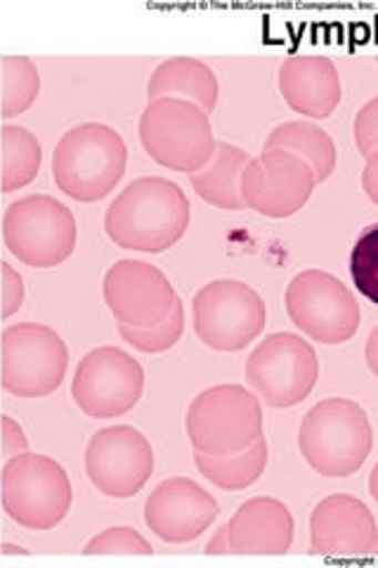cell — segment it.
Returning <instances> with one entry per match:
<instances>
[{"label":"cell","instance_id":"1f68e13d","mask_svg":"<svg viewBox=\"0 0 378 568\" xmlns=\"http://www.w3.org/2000/svg\"><path fill=\"white\" fill-rule=\"evenodd\" d=\"M362 187L367 192V197L378 206V150H374L367 156V164L362 171Z\"/></svg>","mask_w":378,"mask_h":568},{"label":"cell","instance_id":"83f0119b","mask_svg":"<svg viewBox=\"0 0 378 568\" xmlns=\"http://www.w3.org/2000/svg\"><path fill=\"white\" fill-rule=\"evenodd\" d=\"M83 555L85 557H93V555H145V557H152L154 549L135 528L116 526V528H106L93 540H88V545L83 547Z\"/></svg>","mask_w":378,"mask_h":568},{"label":"cell","instance_id":"d6986e66","mask_svg":"<svg viewBox=\"0 0 378 568\" xmlns=\"http://www.w3.org/2000/svg\"><path fill=\"white\" fill-rule=\"evenodd\" d=\"M234 555H286L294 545V517L275 497H254L229 519Z\"/></svg>","mask_w":378,"mask_h":568},{"label":"cell","instance_id":"ba28073f","mask_svg":"<svg viewBox=\"0 0 378 568\" xmlns=\"http://www.w3.org/2000/svg\"><path fill=\"white\" fill-rule=\"evenodd\" d=\"M246 384L275 410H286L313 394L319 379V358L310 342L292 332L265 336L248 355Z\"/></svg>","mask_w":378,"mask_h":568},{"label":"cell","instance_id":"7a4b0ae2","mask_svg":"<svg viewBox=\"0 0 378 568\" xmlns=\"http://www.w3.org/2000/svg\"><path fill=\"white\" fill-rule=\"evenodd\" d=\"M129 148L106 123L88 121L69 129L52 152L55 185L76 202H100L125 173Z\"/></svg>","mask_w":378,"mask_h":568},{"label":"cell","instance_id":"3957f363","mask_svg":"<svg viewBox=\"0 0 378 568\" xmlns=\"http://www.w3.org/2000/svg\"><path fill=\"white\" fill-rule=\"evenodd\" d=\"M374 448V429L365 407L348 398H327L303 417L298 450L327 478H346L365 467Z\"/></svg>","mask_w":378,"mask_h":568},{"label":"cell","instance_id":"4fadbf2b","mask_svg":"<svg viewBox=\"0 0 378 568\" xmlns=\"http://www.w3.org/2000/svg\"><path fill=\"white\" fill-rule=\"evenodd\" d=\"M154 448L135 426L100 429L85 446V474L104 497L125 500L137 495L154 474Z\"/></svg>","mask_w":378,"mask_h":568},{"label":"cell","instance_id":"d4e9b609","mask_svg":"<svg viewBox=\"0 0 378 568\" xmlns=\"http://www.w3.org/2000/svg\"><path fill=\"white\" fill-rule=\"evenodd\" d=\"M0 88H3V102H0L3 119L24 114L41 93L39 69L29 58L6 55L0 60Z\"/></svg>","mask_w":378,"mask_h":568},{"label":"cell","instance_id":"d6a6232c","mask_svg":"<svg viewBox=\"0 0 378 568\" xmlns=\"http://www.w3.org/2000/svg\"><path fill=\"white\" fill-rule=\"evenodd\" d=\"M232 552V542H229V526L225 524L223 528L215 530V536L206 545V555H229Z\"/></svg>","mask_w":378,"mask_h":568},{"label":"cell","instance_id":"4dcf8cb0","mask_svg":"<svg viewBox=\"0 0 378 568\" xmlns=\"http://www.w3.org/2000/svg\"><path fill=\"white\" fill-rule=\"evenodd\" d=\"M27 448H29V438H27L22 426L17 424L12 417L3 415V455L8 459H12L17 455L27 453Z\"/></svg>","mask_w":378,"mask_h":568},{"label":"cell","instance_id":"e0dca14e","mask_svg":"<svg viewBox=\"0 0 378 568\" xmlns=\"http://www.w3.org/2000/svg\"><path fill=\"white\" fill-rule=\"evenodd\" d=\"M310 547L321 557L378 555V526L371 509L353 495H329L313 509Z\"/></svg>","mask_w":378,"mask_h":568},{"label":"cell","instance_id":"6da1fadb","mask_svg":"<svg viewBox=\"0 0 378 568\" xmlns=\"http://www.w3.org/2000/svg\"><path fill=\"white\" fill-rule=\"evenodd\" d=\"M192 219L185 190L168 178L147 175L129 183L104 213V230L116 246L161 254L183 240Z\"/></svg>","mask_w":378,"mask_h":568},{"label":"cell","instance_id":"2e32d148","mask_svg":"<svg viewBox=\"0 0 378 568\" xmlns=\"http://www.w3.org/2000/svg\"><path fill=\"white\" fill-rule=\"evenodd\" d=\"M218 503L185 476L161 481L145 503V524L156 538L171 545L192 542L218 519Z\"/></svg>","mask_w":378,"mask_h":568},{"label":"cell","instance_id":"44dd1931","mask_svg":"<svg viewBox=\"0 0 378 568\" xmlns=\"http://www.w3.org/2000/svg\"><path fill=\"white\" fill-rule=\"evenodd\" d=\"M251 156L232 142L218 140L211 162L190 175L194 192L211 206L225 211H242L246 204L242 200V175Z\"/></svg>","mask_w":378,"mask_h":568},{"label":"cell","instance_id":"836d02e7","mask_svg":"<svg viewBox=\"0 0 378 568\" xmlns=\"http://www.w3.org/2000/svg\"><path fill=\"white\" fill-rule=\"evenodd\" d=\"M365 361L369 365V369L378 377V327L371 329L367 346H365Z\"/></svg>","mask_w":378,"mask_h":568},{"label":"cell","instance_id":"cb8c5ba5","mask_svg":"<svg viewBox=\"0 0 378 568\" xmlns=\"http://www.w3.org/2000/svg\"><path fill=\"white\" fill-rule=\"evenodd\" d=\"M0 140H3V192H14L27 187L41 171L43 150L41 142L29 129L12 126L6 123L0 131Z\"/></svg>","mask_w":378,"mask_h":568},{"label":"cell","instance_id":"484cf974","mask_svg":"<svg viewBox=\"0 0 378 568\" xmlns=\"http://www.w3.org/2000/svg\"><path fill=\"white\" fill-rule=\"evenodd\" d=\"M183 332H185V306L180 298L175 301V306L166 315V320H161V323L154 327L135 329L129 325H119L121 339L142 353H164L173 348L180 342Z\"/></svg>","mask_w":378,"mask_h":568},{"label":"cell","instance_id":"7402d4cb","mask_svg":"<svg viewBox=\"0 0 378 568\" xmlns=\"http://www.w3.org/2000/svg\"><path fill=\"white\" fill-rule=\"evenodd\" d=\"M265 150H284L300 156L315 171L317 183L329 181L336 171L338 150L334 138L313 121L279 123L265 140Z\"/></svg>","mask_w":378,"mask_h":568},{"label":"cell","instance_id":"5bb4252c","mask_svg":"<svg viewBox=\"0 0 378 568\" xmlns=\"http://www.w3.org/2000/svg\"><path fill=\"white\" fill-rule=\"evenodd\" d=\"M317 187L315 171L300 156L284 150H263L242 175V200L267 219H292L310 202Z\"/></svg>","mask_w":378,"mask_h":568},{"label":"cell","instance_id":"ffe728a7","mask_svg":"<svg viewBox=\"0 0 378 568\" xmlns=\"http://www.w3.org/2000/svg\"><path fill=\"white\" fill-rule=\"evenodd\" d=\"M150 100L175 98L200 104L204 112H213L218 104L221 85L215 71L194 58H171L161 62L147 83Z\"/></svg>","mask_w":378,"mask_h":568},{"label":"cell","instance_id":"277c9868","mask_svg":"<svg viewBox=\"0 0 378 568\" xmlns=\"http://www.w3.org/2000/svg\"><path fill=\"white\" fill-rule=\"evenodd\" d=\"M185 429L194 453H239L263 436V400L239 384L211 386L192 400Z\"/></svg>","mask_w":378,"mask_h":568},{"label":"cell","instance_id":"8fae6325","mask_svg":"<svg viewBox=\"0 0 378 568\" xmlns=\"http://www.w3.org/2000/svg\"><path fill=\"white\" fill-rule=\"evenodd\" d=\"M69 351L62 336L39 323L3 332V388L17 398H45L67 377Z\"/></svg>","mask_w":378,"mask_h":568},{"label":"cell","instance_id":"603a6c76","mask_svg":"<svg viewBox=\"0 0 378 568\" xmlns=\"http://www.w3.org/2000/svg\"><path fill=\"white\" fill-rule=\"evenodd\" d=\"M194 465L215 488L227 490V493L244 490L254 486L256 481H260V476L265 474L267 440L265 436H260L256 443H251L248 448L225 457L194 453Z\"/></svg>","mask_w":378,"mask_h":568},{"label":"cell","instance_id":"f1b7e54d","mask_svg":"<svg viewBox=\"0 0 378 568\" xmlns=\"http://www.w3.org/2000/svg\"><path fill=\"white\" fill-rule=\"evenodd\" d=\"M355 145L359 154L369 156L374 150H378V98H371L367 104L359 106L353 123Z\"/></svg>","mask_w":378,"mask_h":568},{"label":"cell","instance_id":"ac0fdd59","mask_svg":"<svg viewBox=\"0 0 378 568\" xmlns=\"http://www.w3.org/2000/svg\"><path fill=\"white\" fill-rule=\"evenodd\" d=\"M279 93L296 114L329 119L344 98L340 74L331 58L292 55L279 67Z\"/></svg>","mask_w":378,"mask_h":568},{"label":"cell","instance_id":"30bf717a","mask_svg":"<svg viewBox=\"0 0 378 568\" xmlns=\"http://www.w3.org/2000/svg\"><path fill=\"white\" fill-rule=\"evenodd\" d=\"M286 313L308 339L324 346L350 342L362 323L355 294L324 271H303L289 282Z\"/></svg>","mask_w":378,"mask_h":568},{"label":"cell","instance_id":"f546056e","mask_svg":"<svg viewBox=\"0 0 378 568\" xmlns=\"http://www.w3.org/2000/svg\"><path fill=\"white\" fill-rule=\"evenodd\" d=\"M0 273H3V317H10L24 304V282L10 263L0 265Z\"/></svg>","mask_w":378,"mask_h":568},{"label":"cell","instance_id":"9c48e42d","mask_svg":"<svg viewBox=\"0 0 378 568\" xmlns=\"http://www.w3.org/2000/svg\"><path fill=\"white\" fill-rule=\"evenodd\" d=\"M194 329L200 339L223 353L256 342L267 325L263 296L242 280H213L192 301Z\"/></svg>","mask_w":378,"mask_h":568},{"label":"cell","instance_id":"9a60e30c","mask_svg":"<svg viewBox=\"0 0 378 568\" xmlns=\"http://www.w3.org/2000/svg\"><path fill=\"white\" fill-rule=\"evenodd\" d=\"M102 292L106 308L119 325L147 329L173 311L177 294L168 277L147 261L123 258L104 275Z\"/></svg>","mask_w":378,"mask_h":568},{"label":"cell","instance_id":"d590c367","mask_svg":"<svg viewBox=\"0 0 378 568\" xmlns=\"http://www.w3.org/2000/svg\"><path fill=\"white\" fill-rule=\"evenodd\" d=\"M0 555L3 557H10V555H22V557H27L29 552L24 547H14V545H3V549H0Z\"/></svg>","mask_w":378,"mask_h":568},{"label":"cell","instance_id":"5b68a950","mask_svg":"<svg viewBox=\"0 0 378 568\" xmlns=\"http://www.w3.org/2000/svg\"><path fill=\"white\" fill-rule=\"evenodd\" d=\"M140 142L156 164L192 175L211 162L218 140L200 104L159 98L140 116Z\"/></svg>","mask_w":378,"mask_h":568},{"label":"cell","instance_id":"52a82bcc","mask_svg":"<svg viewBox=\"0 0 378 568\" xmlns=\"http://www.w3.org/2000/svg\"><path fill=\"white\" fill-rule=\"evenodd\" d=\"M3 240L29 268H55L74 254L79 227L67 204L48 194H29L6 209Z\"/></svg>","mask_w":378,"mask_h":568},{"label":"cell","instance_id":"4316f807","mask_svg":"<svg viewBox=\"0 0 378 568\" xmlns=\"http://www.w3.org/2000/svg\"><path fill=\"white\" fill-rule=\"evenodd\" d=\"M350 275L359 294L378 306V223L357 237L350 254Z\"/></svg>","mask_w":378,"mask_h":568},{"label":"cell","instance_id":"e575fe53","mask_svg":"<svg viewBox=\"0 0 378 568\" xmlns=\"http://www.w3.org/2000/svg\"><path fill=\"white\" fill-rule=\"evenodd\" d=\"M369 493H371V497H374L376 505H378V462H376L371 474H369Z\"/></svg>","mask_w":378,"mask_h":568},{"label":"cell","instance_id":"7c38bea8","mask_svg":"<svg viewBox=\"0 0 378 568\" xmlns=\"http://www.w3.org/2000/svg\"><path fill=\"white\" fill-rule=\"evenodd\" d=\"M145 390V372L131 353L100 346L83 355L71 382L81 410L93 419H112L131 413Z\"/></svg>","mask_w":378,"mask_h":568},{"label":"cell","instance_id":"8992f818","mask_svg":"<svg viewBox=\"0 0 378 568\" xmlns=\"http://www.w3.org/2000/svg\"><path fill=\"white\" fill-rule=\"evenodd\" d=\"M74 503L69 474L60 462L39 453H22L3 467V509L31 530L60 526Z\"/></svg>","mask_w":378,"mask_h":568}]
</instances>
